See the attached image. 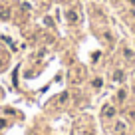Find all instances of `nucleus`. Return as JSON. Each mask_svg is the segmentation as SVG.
<instances>
[{
	"mask_svg": "<svg viewBox=\"0 0 135 135\" xmlns=\"http://www.w3.org/2000/svg\"><path fill=\"white\" fill-rule=\"evenodd\" d=\"M113 113H115L113 107H105V111H103V115H107V117H109V115H113Z\"/></svg>",
	"mask_w": 135,
	"mask_h": 135,
	"instance_id": "1",
	"label": "nucleus"
}]
</instances>
